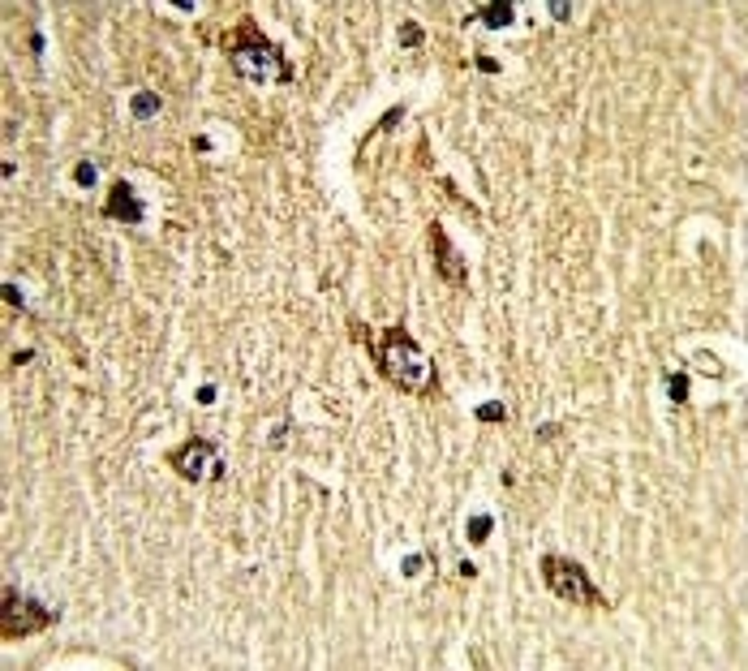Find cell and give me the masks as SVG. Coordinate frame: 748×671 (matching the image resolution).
I'll return each mask as SVG.
<instances>
[{
  "instance_id": "6da1fadb",
  "label": "cell",
  "mask_w": 748,
  "mask_h": 671,
  "mask_svg": "<svg viewBox=\"0 0 748 671\" xmlns=\"http://www.w3.org/2000/svg\"><path fill=\"white\" fill-rule=\"evenodd\" d=\"M370 358H374V370H379L396 392H409V396H426L435 392V362L430 353L409 336V327H388L379 331V340L370 345Z\"/></svg>"
},
{
  "instance_id": "7a4b0ae2",
  "label": "cell",
  "mask_w": 748,
  "mask_h": 671,
  "mask_svg": "<svg viewBox=\"0 0 748 671\" xmlns=\"http://www.w3.org/2000/svg\"><path fill=\"white\" fill-rule=\"evenodd\" d=\"M224 48H228L232 69H237L241 78H249V82H280V86L293 82V69H289L284 52L259 31L254 18H245V22L224 39Z\"/></svg>"
},
{
  "instance_id": "3957f363",
  "label": "cell",
  "mask_w": 748,
  "mask_h": 671,
  "mask_svg": "<svg viewBox=\"0 0 748 671\" xmlns=\"http://www.w3.org/2000/svg\"><path fill=\"white\" fill-rule=\"evenodd\" d=\"M538 573H542V586L555 598H563L572 607H606V598L598 594L593 577L585 573V564H576V559H568V555H542L538 559Z\"/></svg>"
},
{
  "instance_id": "277c9868",
  "label": "cell",
  "mask_w": 748,
  "mask_h": 671,
  "mask_svg": "<svg viewBox=\"0 0 748 671\" xmlns=\"http://www.w3.org/2000/svg\"><path fill=\"white\" fill-rule=\"evenodd\" d=\"M56 624V611L43 607L39 598L22 594L18 586H5L0 590V637L5 641H22V637H35L43 628Z\"/></svg>"
},
{
  "instance_id": "5b68a950",
  "label": "cell",
  "mask_w": 748,
  "mask_h": 671,
  "mask_svg": "<svg viewBox=\"0 0 748 671\" xmlns=\"http://www.w3.org/2000/svg\"><path fill=\"white\" fill-rule=\"evenodd\" d=\"M168 465L185 478V482H215L224 478V452H219V443L211 439H185L181 447H172L168 452Z\"/></svg>"
},
{
  "instance_id": "8992f818",
  "label": "cell",
  "mask_w": 748,
  "mask_h": 671,
  "mask_svg": "<svg viewBox=\"0 0 748 671\" xmlns=\"http://www.w3.org/2000/svg\"><path fill=\"white\" fill-rule=\"evenodd\" d=\"M430 254H435V271H439L443 284H452V288H464L469 284V263L460 259V250L452 246V237L443 233L439 219L430 224Z\"/></svg>"
},
{
  "instance_id": "52a82bcc",
  "label": "cell",
  "mask_w": 748,
  "mask_h": 671,
  "mask_svg": "<svg viewBox=\"0 0 748 671\" xmlns=\"http://www.w3.org/2000/svg\"><path fill=\"white\" fill-rule=\"evenodd\" d=\"M103 215L108 219H116V224H142V202H138V194H134V185L130 181H112V189H108V198H103Z\"/></svg>"
},
{
  "instance_id": "ba28073f",
  "label": "cell",
  "mask_w": 748,
  "mask_h": 671,
  "mask_svg": "<svg viewBox=\"0 0 748 671\" xmlns=\"http://www.w3.org/2000/svg\"><path fill=\"white\" fill-rule=\"evenodd\" d=\"M160 108H164V95H155V90H138V95L130 99L134 121H151V117H160Z\"/></svg>"
},
{
  "instance_id": "9c48e42d",
  "label": "cell",
  "mask_w": 748,
  "mask_h": 671,
  "mask_svg": "<svg viewBox=\"0 0 748 671\" xmlns=\"http://www.w3.org/2000/svg\"><path fill=\"white\" fill-rule=\"evenodd\" d=\"M512 5H486L482 14H477V22L482 26H490V31H504V26H512Z\"/></svg>"
},
{
  "instance_id": "30bf717a",
  "label": "cell",
  "mask_w": 748,
  "mask_h": 671,
  "mask_svg": "<svg viewBox=\"0 0 748 671\" xmlns=\"http://www.w3.org/2000/svg\"><path fill=\"white\" fill-rule=\"evenodd\" d=\"M464 534H469V542H473V546H477V542H486V538L494 534V516H486V512H482V516H473Z\"/></svg>"
},
{
  "instance_id": "8fae6325",
  "label": "cell",
  "mask_w": 748,
  "mask_h": 671,
  "mask_svg": "<svg viewBox=\"0 0 748 671\" xmlns=\"http://www.w3.org/2000/svg\"><path fill=\"white\" fill-rule=\"evenodd\" d=\"M667 396H671V405H684V400H688V375H684V370L667 375Z\"/></svg>"
},
{
  "instance_id": "7c38bea8",
  "label": "cell",
  "mask_w": 748,
  "mask_h": 671,
  "mask_svg": "<svg viewBox=\"0 0 748 671\" xmlns=\"http://www.w3.org/2000/svg\"><path fill=\"white\" fill-rule=\"evenodd\" d=\"M473 413H477V422H504V417H508V409L499 405V400H486V405H477Z\"/></svg>"
},
{
  "instance_id": "4fadbf2b",
  "label": "cell",
  "mask_w": 748,
  "mask_h": 671,
  "mask_svg": "<svg viewBox=\"0 0 748 671\" xmlns=\"http://www.w3.org/2000/svg\"><path fill=\"white\" fill-rule=\"evenodd\" d=\"M400 43H405V48H422V43H426L422 26H417V22H405V26H400Z\"/></svg>"
},
{
  "instance_id": "5bb4252c",
  "label": "cell",
  "mask_w": 748,
  "mask_h": 671,
  "mask_svg": "<svg viewBox=\"0 0 748 671\" xmlns=\"http://www.w3.org/2000/svg\"><path fill=\"white\" fill-rule=\"evenodd\" d=\"M95 177H99V172H95V164H90V160H82V164L73 168V181H78L82 189H90V185H95Z\"/></svg>"
},
{
  "instance_id": "9a60e30c",
  "label": "cell",
  "mask_w": 748,
  "mask_h": 671,
  "mask_svg": "<svg viewBox=\"0 0 748 671\" xmlns=\"http://www.w3.org/2000/svg\"><path fill=\"white\" fill-rule=\"evenodd\" d=\"M400 568H405V577H417V573L426 568V559H422V555H409V559H405Z\"/></svg>"
},
{
  "instance_id": "2e32d148",
  "label": "cell",
  "mask_w": 748,
  "mask_h": 671,
  "mask_svg": "<svg viewBox=\"0 0 748 671\" xmlns=\"http://www.w3.org/2000/svg\"><path fill=\"white\" fill-rule=\"evenodd\" d=\"M5 297H9V306H14V310H26V301H22V288H18V284H5Z\"/></svg>"
},
{
  "instance_id": "e0dca14e",
  "label": "cell",
  "mask_w": 748,
  "mask_h": 671,
  "mask_svg": "<svg viewBox=\"0 0 748 671\" xmlns=\"http://www.w3.org/2000/svg\"><path fill=\"white\" fill-rule=\"evenodd\" d=\"M400 117H405V103H396V108H392V112H388V117H383V121H379V130H392V125H396V121H400Z\"/></svg>"
},
{
  "instance_id": "ac0fdd59",
  "label": "cell",
  "mask_w": 748,
  "mask_h": 671,
  "mask_svg": "<svg viewBox=\"0 0 748 671\" xmlns=\"http://www.w3.org/2000/svg\"><path fill=\"white\" fill-rule=\"evenodd\" d=\"M551 18H559V22H568V18H572V5H551Z\"/></svg>"
},
{
  "instance_id": "d6986e66",
  "label": "cell",
  "mask_w": 748,
  "mask_h": 671,
  "mask_svg": "<svg viewBox=\"0 0 748 671\" xmlns=\"http://www.w3.org/2000/svg\"><path fill=\"white\" fill-rule=\"evenodd\" d=\"M477 69H482V73H499V61H490V56H477Z\"/></svg>"
},
{
  "instance_id": "ffe728a7",
  "label": "cell",
  "mask_w": 748,
  "mask_h": 671,
  "mask_svg": "<svg viewBox=\"0 0 748 671\" xmlns=\"http://www.w3.org/2000/svg\"><path fill=\"white\" fill-rule=\"evenodd\" d=\"M215 400V387H198V405H211Z\"/></svg>"
}]
</instances>
